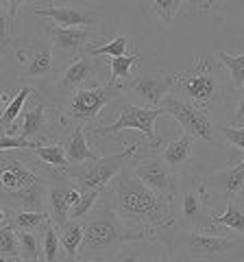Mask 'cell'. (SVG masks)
<instances>
[{
	"instance_id": "33",
	"label": "cell",
	"mask_w": 244,
	"mask_h": 262,
	"mask_svg": "<svg viewBox=\"0 0 244 262\" xmlns=\"http://www.w3.org/2000/svg\"><path fill=\"white\" fill-rule=\"evenodd\" d=\"M216 59L229 72L231 85L242 90L244 88V53L242 55H227L225 51H216Z\"/></svg>"
},
{
	"instance_id": "42",
	"label": "cell",
	"mask_w": 244,
	"mask_h": 262,
	"mask_svg": "<svg viewBox=\"0 0 244 262\" xmlns=\"http://www.w3.org/2000/svg\"><path fill=\"white\" fill-rule=\"evenodd\" d=\"M0 262H35V260H7V258H0Z\"/></svg>"
},
{
	"instance_id": "16",
	"label": "cell",
	"mask_w": 244,
	"mask_h": 262,
	"mask_svg": "<svg viewBox=\"0 0 244 262\" xmlns=\"http://www.w3.org/2000/svg\"><path fill=\"white\" fill-rule=\"evenodd\" d=\"M131 168H133V173L137 175V179H140L146 188H151L153 192H157L161 196H168V199H173L175 196L177 175L168 168V164L161 160L159 153H155V151L146 153L144 158L135 160L131 164Z\"/></svg>"
},
{
	"instance_id": "41",
	"label": "cell",
	"mask_w": 244,
	"mask_h": 262,
	"mask_svg": "<svg viewBox=\"0 0 244 262\" xmlns=\"http://www.w3.org/2000/svg\"><path fill=\"white\" fill-rule=\"evenodd\" d=\"M66 262H107V260H101V258H68Z\"/></svg>"
},
{
	"instance_id": "26",
	"label": "cell",
	"mask_w": 244,
	"mask_h": 262,
	"mask_svg": "<svg viewBox=\"0 0 244 262\" xmlns=\"http://www.w3.org/2000/svg\"><path fill=\"white\" fill-rule=\"evenodd\" d=\"M140 61V53H131V55H127V57H116V59H109V79H107V85H113V88H120V90H125L131 81L135 79L131 75V70H133V66Z\"/></svg>"
},
{
	"instance_id": "36",
	"label": "cell",
	"mask_w": 244,
	"mask_h": 262,
	"mask_svg": "<svg viewBox=\"0 0 244 262\" xmlns=\"http://www.w3.org/2000/svg\"><path fill=\"white\" fill-rule=\"evenodd\" d=\"M81 190H83V188H81ZM99 201H101V192L99 190H83L81 192L79 203L70 210V219L72 221H85L94 212V208L99 206Z\"/></svg>"
},
{
	"instance_id": "21",
	"label": "cell",
	"mask_w": 244,
	"mask_h": 262,
	"mask_svg": "<svg viewBox=\"0 0 244 262\" xmlns=\"http://www.w3.org/2000/svg\"><path fill=\"white\" fill-rule=\"evenodd\" d=\"M35 94L33 85H27L24 83L18 92H9V90H3V94H0V107H3V114H0V125H3V131L5 134H11L15 122L18 118L22 116L24 107H27V103L31 101V96Z\"/></svg>"
},
{
	"instance_id": "40",
	"label": "cell",
	"mask_w": 244,
	"mask_h": 262,
	"mask_svg": "<svg viewBox=\"0 0 244 262\" xmlns=\"http://www.w3.org/2000/svg\"><path fill=\"white\" fill-rule=\"evenodd\" d=\"M133 253H135V251H129V249L125 247V249H122L120 253H116V256H113L109 262H129V260L133 258Z\"/></svg>"
},
{
	"instance_id": "3",
	"label": "cell",
	"mask_w": 244,
	"mask_h": 262,
	"mask_svg": "<svg viewBox=\"0 0 244 262\" xmlns=\"http://www.w3.org/2000/svg\"><path fill=\"white\" fill-rule=\"evenodd\" d=\"M227 77L225 68L214 57H197L188 70L175 75V96L203 112L214 110L225 101Z\"/></svg>"
},
{
	"instance_id": "12",
	"label": "cell",
	"mask_w": 244,
	"mask_h": 262,
	"mask_svg": "<svg viewBox=\"0 0 244 262\" xmlns=\"http://www.w3.org/2000/svg\"><path fill=\"white\" fill-rule=\"evenodd\" d=\"M33 11L37 15L53 20L57 27L61 29H85L96 33L103 29L105 15L101 9H92V7H81V5H46V3H33ZM99 35V33H96Z\"/></svg>"
},
{
	"instance_id": "27",
	"label": "cell",
	"mask_w": 244,
	"mask_h": 262,
	"mask_svg": "<svg viewBox=\"0 0 244 262\" xmlns=\"http://www.w3.org/2000/svg\"><path fill=\"white\" fill-rule=\"evenodd\" d=\"M33 153H35V158L42 164H46L48 168L59 170V173H68V170H70V162H68V153H66V142L39 144Z\"/></svg>"
},
{
	"instance_id": "35",
	"label": "cell",
	"mask_w": 244,
	"mask_h": 262,
	"mask_svg": "<svg viewBox=\"0 0 244 262\" xmlns=\"http://www.w3.org/2000/svg\"><path fill=\"white\" fill-rule=\"evenodd\" d=\"M0 258H20V241H18V232L7 225L0 223Z\"/></svg>"
},
{
	"instance_id": "24",
	"label": "cell",
	"mask_w": 244,
	"mask_h": 262,
	"mask_svg": "<svg viewBox=\"0 0 244 262\" xmlns=\"http://www.w3.org/2000/svg\"><path fill=\"white\" fill-rule=\"evenodd\" d=\"M85 134H87V125H79L77 129H72V136L66 140V153H68L70 168L99 160V155H96V153L92 151V146L87 144Z\"/></svg>"
},
{
	"instance_id": "43",
	"label": "cell",
	"mask_w": 244,
	"mask_h": 262,
	"mask_svg": "<svg viewBox=\"0 0 244 262\" xmlns=\"http://www.w3.org/2000/svg\"><path fill=\"white\" fill-rule=\"evenodd\" d=\"M159 262H168V260H159ZM173 262H175V260H173Z\"/></svg>"
},
{
	"instance_id": "6",
	"label": "cell",
	"mask_w": 244,
	"mask_h": 262,
	"mask_svg": "<svg viewBox=\"0 0 244 262\" xmlns=\"http://www.w3.org/2000/svg\"><path fill=\"white\" fill-rule=\"evenodd\" d=\"M211 216H214V206L209 201V190L205 179L192 175L183 182L181 192H179V214L177 229L183 232H205L211 227Z\"/></svg>"
},
{
	"instance_id": "11",
	"label": "cell",
	"mask_w": 244,
	"mask_h": 262,
	"mask_svg": "<svg viewBox=\"0 0 244 262\" xmlns=\"http://www.w3.org/2000/svg\"><path fill=\"white\" fill-rule=\"evenodd\" d=\"M161 110H164L166 114H170V116L183 127L185 134H190L192 138H199V140L207 142V144L216 142L218 127L214 125V118H211L209 112H203L199 107H194V105L177 98L175 94L164 98Z\"/></svg>"
},
{
	"instance_id": "4",
	"label": "cell",
	"mask_w": 244,
	"mask_h": 262,
	"mask_svg": "<svg viewBox=\"0 0 244 262\" xmlns=\"http://www.w3.org/2000/svg\"><path fill=\"white\" fill-rule=\"evenodd\" d=\"M240 245H244V236L177 229L168 243V251L175 262H233L229 256Z\"/></svg>"
},
{
	"instance_id": "22",
	"label": "cell",
	"mask_w": 244,
	"mask_h": 262,
	"mask_svg": "<svg viewBox=\"0 0 244 262\" xmlns=\"http://www.w3.org/2000/svg\"><path fill=\"white\" fill-rule=\"evenodd\" d=\"M159 155L175 175H181L183 168L188 166V164L192 162V158H194V138L183 131L177 140H170L164 149H161Z\"/></svg>"
},
{
	"instance_id": "8",
	"label": "cell",
	"mask_w": 244,
	"mask_h": 262,
	"mask_svg": "<svg viewBox=\"0 0 244 262\" xmlns=\"http://www.w3.org/2000/svg\"><path fill=\"white\" fill-rule=\"evenodd\" d=\"M122 92L120 88L101 85V88H87L75 92L66 105L59 107V125L63 129H77L79 125H87L89 120L101 116V112Z\"/></svg>"
},
{
	"instance_id": "2",
	"label": "cell",
	"mask_w": 244,
	"mask_h": 262,
	"mask_svg": "<svg viewBox=\"0 0 244 262\" xmlns=\"http://www.w3.org/2000/svg\"><path fill=\"white\" fill-rule=\"evenodd\" d=\"M83 225H85V238L83 245H81L79 258H101L109 262L127 245L146 241L140 232L129 229L118 219L116 212L105 206L103 201H99V206L83 221Z\"/></svg>"
},
{
	"instance_id": "23",
	"label": "cell",
	"mask_w": 244,
	"mask_h": 262,
	"mask_svg": "<svg viewBox=\"0 0 244 262\" xmlns=\"http://www.w3.org/2000/svg\"><path fill=\"white\" fill-rule=\"evenodd\" d=\"M0 223L11 225L15 232L42 234L46 225L51 223V214H48V212H15L9 208H3L0 210Z\"/></svg>"
},
{
	"instance_id": "18",
	"label": "cell",
	"mask_w": 244,
	"mask_h": 262,
	"mask_svg": "<svg viewBox=\"0 0 244 262\" xmlns=\"http://www.w3.org/2000/svg\"><path fill=\"white\" fill-rule=\"evenodd\" d=\"M18 136L27 138L31 142H37V144H51V125H48V112H46V105L31 98L24 107L22 116L18 118Z\"/></svg>"
},
{
	"instance_id": "30",
	"label": "cell",
	"mask_w": 244,
	"mask_h": 262,
	"mask_svg": "<svg viewBox=\"0 0 244 262\" xmlns=\"http://www.w3.org/2000/svg\"><path fill=\"white\" fill-rule=\"evenodd\" d=\"M59 238H61V247L66 258H79L81 245H83L85 238V225L83 221H68L66 225L59 229Z\"/></svg>"
},
{
	"instance_id": "38",
	"label": "cell",
	"mask_w": 244,
	"mask_h": 262,
	"mask_svg": "<svg viewBox=\"0 0 244 262\" xmlns=\"http://www.w3.org/2000/svg\"><path fill=\"white\" fill-rule=\"evenodd\" d=\"M218 134L223 136V140L227 144H233L238 149L244 151V125L242 127H231V125H221L218 127Z\"/></svg>"
},
{
	"instance_id": "13",
	"label": "cell",
	"mask_w": 244,
	"mask_h": 262,
	"mask_svg": "<svg viewBox=\"0 0 244 262\" xmlns=\"http://www.w3.org/2000/svg\"><path fill=\"white\" fill-rule=\"evenodd\" d=\"M107 61L94 55H81L77 59L68 61V66L59 72L57 85L66 92H79V90H87V88H101V81L107 68Z\"/></svg>"
},
{
	"instance_id": "10",
	"label": "cell",
	"mask_w": 244,
	"mask_h": 262,
	"mask_svg": "<svg viewBox=\"0 0 244 262\" xmlns=\"http://www.w3.org/2000/svg\"><path fill=\"white\" fill-rule=\"evenodd\" d=\"M161 114H166L161 107L151 110V107H144V105L127 103V105L120 107L118 118H116L113 125H103V127L92 125V127H87V134H92L96 138H109V136L120 134V131L135 129V131H140V134H144L146 138H149L153 146H159L164 140L157 138V134H155V120L161 116Z\"/></svg>"
},
{
	"instance_id": "37",
	"label": "cell",
	"mask_w": 244,
	"mask_h": 262,
	"mask_svg": "<svg viewBox=\"0 0 244 262\" xmlns=\"http://www.w3.org/2000/svg\"><path fill=\"white\" fill-rule=\"evenodd\" d=\"M37 142H31L22 136H13V134H5L3 136V151H35Z\"/></svg>"
},
{
	"instance_id": "9",
	"label": "cell",
	"mask_w": 244,
	"mask_h": 262,
	"mask_svg": "<svg viewBox=\"0 0 244 262\" xmlns=\"http://www.w3.org/2000/svg\"><path fill=\"white\" fill-rule=\"evenodd\" d=\"M53 168L35 162L33 151H3L0 155V177H3V192H15L31 188L39 182H46Z\"/></svg>"
},
{
	"instance_id": "20",
	"label": "cell",
	"mask_w": 244,
	"mask_h": 262,
	"mask_svg": "<svg viewBox=\"0 0 244 262\" xmlns=\"http://www.w3.org/2000/svg\"><path fill=\"white\" fill-rule=\"evenodd\" d=\"M3 208H9L15 212H48V179L39 182L31 188L24 190H15V192H3Z\"/></svg>"
},
{
	"instance_id": "1",
	"label": "cell",
	"mask_w": 244,
	"mask_h": 262,
	"mask_svg": "<svg viewBox=\"0 0 244 262\" xmlns=\"http://www.w3.org/2000/svg\"><path fill=\"white\" fill-rule=\"evenodd\" d=\"M101 201L118 214V219L129 229L140 232L146 241L164 243L166 229H177V219L168 196H161L146 188L137 175L133 173L131 164L101 192Z\"/></svg>"
},
{
	"instance_id": "31",
	"label": "cell",
	"mask_w": 244,
	"mask_h": 262,
	"mask_svg": "<svg viewBox=\"0 0 244 262\" xmlns=\"http://www.w3.org/2000/svg\"><path fill=\"white\" fill-rule=\"evenodd\" d=\"M42 247H44V262H66L68 258H63L66 253H61V238H59V229L53 223H48L46 229L42 232Z\"/></svg>"
},
{
	"instance_id": "29",
	"label": "cell",
	"mask_w": 244,
	"mask_h": 262,
	"mask_svg": "<svg viewBox=\"0 0 244 262\" xmlns=\"http://www.w3.org/2000/svg\"><path fill=\"white\" fill-rule=\"evenodd\" d=\"M22 0H3L0 3V42H3V51H9L13 39V27H15V18L20 13Z\"/></svg>"
},
{
	"instance_id": "19",
	"label": "cell",
	"mask_w": 244,
	"mask_h": 262,
	"mask_svg": "<svg viewBox=\"0 0 244 262\" xmlns=\"http://www.w3.org/2000/svg\"><path fill=\"white\" fill-rule=\"evenodd\" d=\"M207 190L211 199L218 201H229L235 196H242L244 192V160L235 166H225L216 173L205 177Z\"/></svg>"
},
{
	"instance_id": "34",
	"label": "cell",
	"mask_w": 244,
	"mask_h": 262,
	"mask_svg": "<svg viewBox=\"0 0 244 262\" xmlns=\"http://www.w3.org/2000/svg\"><path fill=\"white\" fill-rule=\"evenodd\" d=\"M18 241H20V260H35L44 258V247H42V234L35 232H18Z\"/></svg>"
},
{
	"instance_id": "7",
	"label": "cell",
	"mask_w": 244,
	"mask_h": 262,
	"mask_svg": "<svg viewBox=\"0 0 244 262\" xmlns=\"http://www.w3.org/2000/svg\"><path fill=\"white\" fill-rule=\"evenodd\" d=\"M137 149H140L137 142L127 144L125 149L118 151V153L103 155V158L94 160V162H87V164H81V166L70 168L68 175H70L72 182H75L79 188H83V190L103 192V190H107V186L129 166V160L137 153Z\"/></svg>"
},
{
	"instance_id": "25",
	"label": "cell",
	"mask_w": 244,
	"mask_h": 262,
	"mask_svg": "<svg viewBox=\"0 0 244 262\" xmlns=\"http://www.w3.org/2000/svg\"><path fill=\"white\" fill-rule=\"evenodd\" d=\"M144 11L164 24H173L179 15H188V0H153L144 5Z\"/></svg>"
},
{
	"instance_id": "17",
	"label": "cell",
	"mask_w": 244,
	"mask_h": 262,
	"mask_svg": "<svg viewBox=\"0 0 244 262\" xmlns=\"http://www.w3.org/2000/svg\"><path fill=\"white\" fill-rule=\"evenodd\" d=\"M127 88L140 96L144 107L157 110L161 107L164 98L170 96V92L175 90V75H170L166 70H151L135 77Z\"/></svg>"
},
{
	"instance_id": "28",
	"label": "cell",
	"mask_w": 244,
	"mask_h": 262,
	"mask_svg": "<svg viewBox=\"0 0 244 262\" xmlns=\"http://www.w3.org/2000/svg\"><path fill=\"white\" fill-rule=\"evenodd\" d=\"M214 225H223L229 227L231 232L244 236V199L235 196V199L227 201V210L223 214H214L211 216V227Z\"/></svg>"
},
{
	"instance_id": "5",
	"label": "cell",
	"mask_w": 244,
	"mask_h": 262,
	"mask_svg": "<svg viewBox=\"0 0 244 262\" xmlns=\"http://www.w3.org/2000/svg\"><path fill=\"white\" fill-rule=\"evenodd\" d=\"M15 57L22 66V79L29 83H42L57 77L59 66H57V55L55 46L48 35H37L29 39H15L11 44Z\"/></svg>"
},
{
	"instance_id": "14",
	"label": "cell",
	"mask_w": 244,
	"mask_h": 262,
	"mask_svg": "<svg viewBox=\"0 0 244 262\" xmlns=\"http://www.w3.org/2000/svg\"><path fill=\"white\" fill-rule=\"evenodd\" d=\"M81 188L72 182L68 173H59L53 170L48 175V214H51V223L61 229L70 221V210L77 206L81 199Z\"/></svg>"
},
{
	"instance_id": "15",
	"label": "cell",
	"mask_w": 244,
	"mask_h": 262,
	"mask_svg": "<svg viewBox=\"0 0 244 262\" xmlns=\"http://www.w3.org/2000/svg\"><path fill=\"white\" fill-rule=\"evenodd\" d=\"M44 35L51 37V42L55 46L57 59H77V57L85 55L89 48L101 46L107 39H103L101 35H96L92 31L85 29H61L57 24H46Z\"/></svg>"
},
{
	"instance_id": "39",
	"label": "cell",
	"mask_w": 244,
	"mask_h": 262,
	"mask_svg": "<svg viewBox=\"0 0 244 262\" xmlns=\"http://www.w3.org/2000/svg\"><path fill=\"white\" fill-rule=\"evenodd\" d=\"M235 122H244V88L240 90L238 94V103H235V116H233Z\"/></svg>"
},
{
	"instance_id": "44",
	"label": "cell",
	"mask_w": 244,
	"mask_h": 262,
	"mask_svg": "<svg viewBox=\"0 0 244 262\" xmlns=\"http://www.w3.org/2000/svg\"><path fill=\"white\" fill-rule=\"evenodd\" d=\"M242 199H244V192H242Z\"/></svg>"
},
{
	"instance_id": "32",
	"label": "cell",
	"mask_w": 244,
	"mask_h": 262,
	"mask_svg": "<svg viewBox=\"0 0 244 262\" xmlns=\"http://www.w3.org/2000/svg\"><path fill=\"white\" fill-rule=\"evenodd\" d=\"M131 42H133V39L127 37V35H116V37L107 39V42L101 44V46L89 48L87 53L94 55V57H111V59H116V57H127V55H131V53H129Z\"/></svg>"
}]
</instances>
